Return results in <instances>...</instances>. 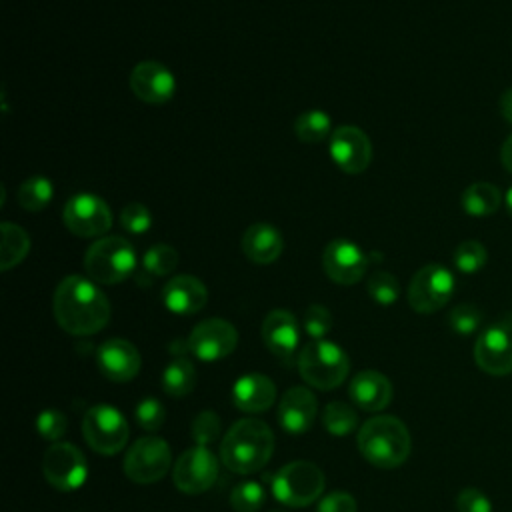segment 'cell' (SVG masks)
<instances>
[{
	"instance_id": "6da1fadb",
	"label": "cell",
	"mask_w": 512,
	"mask_h": 512,
	"mask_svg": "<svg viewBox=\"0 0 512 512\" xmlns=\"http://www.w3.org/2000/svg\"><path fill=\"white\" fill-rule=\"evenodd\" d=\"M52 310L58 326L72 336L100 332L112 314L110 300L98 284L86 276L70 274L54 290Z\"/></svg>"
},
{
	"instance_id": "7a4b0ae2",
	"label": "cell",
	"mask_w": 512,
	"mask_h": 512,
	"mask_svg": "<svg viewBox=\"0 0 512 512\" xmlns=\"http://www.w3.org/2000/svg\"><path fill=\"white\" fill-rule=\"evenodd\" d=\"M274 452V434L260 418L234 422L220 442V462L236 474L262 470Z\"/></svg>"
},
{
	"instance_id": "3957f363",
	"label": "cell",
	"mask_w": 512,
	"mask_h": 512,
	"mask_svg": "<svg viewBox=\"0 0 512 512\" xmlns=\"http://www.w3.org/2000/svg\"><path fill=\"white\" fill-rule=\"evenodd\" d=\"M364 460L376 468H398L406 462L412 448V438L406 424L390 414L368 418L356 438Z\"/></svg>"
},
{
	"instance_id": "277c9868",
	"label": "cell",
	"mask_w": 512,
	"mask_h": 512,
	"mask_svg": "<svg viewBox=\"0 0 512 512\" xmlns=\"http://www.w3.org/2000/svg\"><path fill=\"white\" fill-rule=\"evenodd\" d=\"M300 378L316 390L338 388L350 372V358L342 346L330 340H310L296 358Z\"/></svg>"
},
{
	"instance_id": "5b68a950",
	"label": "cell",
	"mask_w": 512,
	"mask_h": 512,
	"mask_svg": "<svg viewBox=\"0 0 512 512\" xmlns=\"http://www.w3.org/2000/svg\"><path fill=\"white\" fill-rule=\"evenodd\" d=\"M136 250L122 236H102L84 254V270L96 284H120L136 270Z\"/></svg>"
},
{
	"instance_id": "8992f818",
	"label": "cell",
	"mask_w": 512,
	"mask_h": 512,
	"mask_svg": "<svg viewBox=\"0 0 512 512\" xmlns=\"http://www.w3.org/2000/svg\"><path fill=\"white\" fill-rule=\"evenodd\" d=\"M324 484V472L314 462L294 460L274 474L272 494L284 506L302 508L320 500Z\"/></svg>"
},
{
	"instance_id": "52a82bcc",
	"label": "cell",
	"mask_w": 512,
	"mask_h": 512,
	"mask_svg": "<svg viewBox=\"0 0 512 512\" xmlns=\"http://www.w3.org/2000/svg\"><path fill=\"white\" fill-rule=\"evenodd\" d=\"M82 434L86 444L94 452L102 456H112L126 446L130 426L118 408L108 404H96L84 414Z\"/></svg>"
},
{
	"instance_id": "ba28073f",
	"label": "cell",
	"mask_w": 512,
	"mask_h": 512,
	"mask_svg": "<svg viewBox=\"0 0 512 512\" xmlns=\"http://www.w3.org/2000/svg\"><path fill=\"white\" fill-rule=\"evenodd\" d=\"M172 466V452L164 438L148 434L138 438L124 456V474L136 484L162 480Z\"/></svg>"
},
{
	"instance_id": "9c48e42d",
	"label": "cell",
	"mask_w": 512,
	"mask_h": 512,
	"mask_svg": "<svg viewBox=\"0 0 512 512\" xmlns=\"http://www.w3.org/2000/svg\"><path fill=\"white\" fill-rule=\"evenodd\" d=\"M456 288L454 274L442 264L422 266L408 284V304L418 314L438 312L448 304Z\"/></svg>"
},
{
	"instance_id": "30bf717a",
	"label": "cell",
	"mask_w": 512,
	"mask_h": 512,
	"mask_svg": "<svg viewBox=\"0 0 512 512\" xmlns=\"http://www.w3.org/2000/svg\"><path fill=\"white\" fill-rule=\"evenodd\" d=\"M62 222L74 236L102 238L112 226V210L104 198L92 192H80L66 200Z\"/></svg>"
},
{
	"instance_id": "8fae6325",
	"label": "cell",
	"mask_w": 512,
	"mask_h": 512,
	"mask_svg": "<svg viewBox=\"0 0 512 512\" xmlns=\"http://www.w3.org/2000/svg\"><path fill=\"white\" fill-rule=\"evenodd\" d=\"M478 368L492 376L512 374V316L506 314L486 326L474 344Z\"/></svg>"
},
{
	"instance_id": "7c38bea8",
	"label": "cell",
	"mask_w": 512,
	"mask_h": 512,
	"mask_svg": "<svg viewBox=\"0 0 512 512\" xmlns=\"http://www.w3.org/2000/svg\"><path fill=\"white\" fill-rule=\"evenodd\" d=\"M220 464V458L208 446L186 448L172 468L174 486L184 494H202L214 486Z\"/></svg>"
},
{
	"instance_id": "4fadbf2b",
	"label": "cell",
	"mask_w": 512,
	"mask_h": 512,
	"mask_svg": "<svg viewBox=\"0 0 512 512\" xmlns=\"http://www.w3.org/2000/svg\"><path fill=\"white\" fill-rule=\"evenodd\" d=\"M42 474L46 482L62 492H72L86 482V456L72 442H54L42 458Z\"/></svg>"
},
{
	"instance_id": "5bb4252c",
	"label": "cell",
	"mask_w": 512,
	"mask_h": 512,
	"mask_svg": "<svg viewBox=\"0 0 512 512\" xmlns=\"http://www.w3.org/2000/svg\"><path fill=\"white\" fill-rule=\"evenodd\" d=\"M238 330L224 318H206L188 334V350L202 362H216L234 352Z\"/></svg>"
},
{
	"instance_id": "9a60e30c",
	"label": "cell",
	"mask_w": 512,
	"mask_h": 512,
	"mask_svg": "<svg viewBox=\"0 0 512 512\" xmlns=\"http://www.w3.org/2000/svg\"><path fill=\"white\" fill-rule=\"evenodd\" d=\"M370 266V256L352 240L336 238L322 252V268L326 276L342 286L356 284L364 278Z\"/></svg>"
},
{
	"instance_id": "2e32d148",
	"label": "cell",
	"mask_w": 512,
	"mask_h": 512,
	"mask_svg": "<svg viewBox=\"0 0 512 512\" xmlns=\"http://www.w3.org/2000/svg\"><path fill=\"white\" fill-rule=\"evenodd\" d=\"M332 162L346 174H362L372 162V142L358 126H338L328 142Z\"/></svg>"
},
{
	"instance_id": "e0dca14e",
	"label": "cell",
	"mask_w": 512,
	"mask_h": 512,
	"mask_svg": "<svg viewBox=\"0 0 512 512\" xmlns=\"http://www.w3.org/2000/svg\"><path fill=\"white\" fill-rule=\"evenodd\" d=\"M262 340L270 354L282 364H292L300 352V326L292 312L276 308L270 310L262 322Z\"/></svg>"
},
{
	"instance_id": "ac0fdd59",
	"label": "cell",
	"mask_w": 512,
	"mask_h": 512,
	"mask_svg": "<svg viewBox=\"0 0 512 512\" xmlns=\"http://www.w3.org/2000/svg\"><path fill=\"white\" fill-rule=\"evenodd\" d=\"M128 84L138 100L154 106L168 102L176 92L174 74L156 60L138 62L130 72Z\"/></svg>"
},
{
	"instance_id": "d6986e66",
	"label": "cell",
	"mask_w": 512,
	"mask_h": 512,
	"mask_svg": "<svg viewBox=\"0 0 512 512\" xmlns=\"http://www.w3.org/2000/svg\"><path fill=\"white\" fill-rule=\"evenodd\" d=\"M96 366L104 378L122 384L136 378L142 366V356L132 342L124 338H108L96 350Z\"/></svg>"
},
{
	"instance_id": "ffe728a7",
	"label": "cell",
	"mask_w": 512,
	"mask_h": 512,
	"mask_svg": "<svg viewBox=\"0 0 512 512\" xmlns=\"http://www.w3.org/2000/svg\"><path fill=\"white\" fill-rule=\"evenodd\" d=\"M318 414L316 396L306 386H292L278 404V424L288 434H304L312 428Z\"/></svg>"
},
{
	"instance_id": "44dd1931",
	"label": "cell",
	"mask_w": 512,
	"mask_h": 512,
	"mask_svg": "<svg viewBox=\"0 0 512 512\" xmlns=\"http://www.w3.org/2000/svg\"><path fill=\"white\" fill-rule=\"evenodd\" d=\"M162 304L166 310L178 316H190L200 312L208 302V288L204 282L190 274H178L162 286Z\"/></svg>"
},
{
	"instance_id": "7402d4cb",
	"label": "cell",
	"mask_w": 512,
	"mask_h": 512,
	"mask_svg": "<svg viewBox=\"0 0 512 512\" xmlns=\"http://www.w3.org/2000/svg\"><path fill=\"white\" fill-rule=\"evenodd\" d=\"M392 382L378 370H360L352 376L348 396L352 404L366 412H380L392 400Z\"/></svg>"
},
{
	"instance_id": "603a6c76",
	"label": "cell",
	"mask_w": 512,
	"mask_h": 512,
	"mask_svg": "<svg viewBox=\"0 0 512 512\" xmlns=\"http://www.w3.org/2000/svg\"><path fill=\"white\" fill-rule=\"evenodd\" d=\"M240 248L250 262L266 266L280 258L284 250V238L276 226L266 222H256L244 230Z\"/></svg>"
},
{
	"instance_id": "cb8c5ba5",
	"label": "cell",
	"mask_w": 512,
	"mask_h": 512,
	"mask_svg": "<svg viewBox=\"0 0 512 512\" xmlns=\"http://www.w3.org/2000/svg\"><path fill=\"white\" fill-rule=\"evenodd\" d=\"M276 400L274 382L258 372L240 376L232 386V402L238 410L248 414H260Z\"/></svg>"
},
{
	"instance_id": "d4e9b609",
	"label": "cell",
	"mask_w": 512,
	"mask_h": 512,
	"mask_svg": "<svg viewBox=\"0 0 512 512\" xmlns=\"http://www.w3.org/2000/svg\"><path fill=\"white\" fill-rule=\"evenodd\" d=\"M462 210L474 218L492 216L502 204V192L492 182H474L460 196Z\"/></svg>"
},
{
	"instance_id": "484cf974",
	"label": "cell",
	"mask_w": 512,
	"mask_h": 512,
	"mask_svg": "<svg viewBox=\"0 0 512 512\" xmlns=\"http://www.w3.org/2000/svg\"><path fill=\"white\" fill-rule=\"evenodd\" d=\"M2 244H0V270L8 272L10 268L18 266L28 250H30V236L28 232L12 222H2Z\"/></svg>"
},
{
	"instance_id": "4316f807",
	"label": "cell",
	"mask_w": 512,
	"mask_h": 512,
	"mask_svg": "<svg viewBox=\"0 0 512 512\" xmlns=\"http://www.w3.org/2000/svg\"><path fill=\"white\" fill-rule=\"evenodd\" d=\"M196 378L194 364L188 358L178 356L170 360L162 372V390L172 398L186 396L194 390Z\"/></svg>"
},
{
	"instance_id": "83f0119b",
	"label": "cell",
	"mask_w": 512,
	"mask_h": 512,
	"mask_svg": "<svg viewBox=\"0 0 512 512\" xmlns=\"http://www.w3.org/2000/svg\"><path fill=\"white\" fill-rule=\"evenodd\" d=\"M54 196V186L50 178L44 176H30L26 178L16 192L18 204L28 212H40L44 210Z\"/></svg>"
},
{
	"instance_id": "f1b7e54d",
	"label": "cell",
	"mask_w": 512,
	"mask_h": 512,
	"mask_svg": "<svg viewBox=\"0 0 512 512\" xmlns=\"http://www.w3.org/2000/svg\"><path fill=\"white\" fill-rule=\"evenodd\" d=\"M322 424L332 436H348L358 426V414L352 404L344 400H332L322 410Z\"/></svg>"
},
{
	"instance_id": "f546056e",
	"label": "cell",
	"mask_w": 512,
	"mask_h": 512,
	"mask_svg": "<svg viewBox=\"0 0 512 512\" xmlns=\"http://www.w3.org/2000/svg\"><path fill=\"white\" fill-rule=\"evenodd\" d=\"M296 138L304 144H318L332 136V122L324 110H308L294 122Z\"/></svg>"
},
{
	"instance_id": "4dcf8cb0",
	"label": "cell",
	"mask_w": 512,
	"mask_h": 512,
	"mask_svg": "<svg viewBox=\"0 0 512 512\" xmlns=\"http://www.w3.org/2000/svg\"><path fill=\"white\" fill-rule=\"evenodd\" d=\"M142 272L146 278L168 276L178 266V252L170 244H152L142 256Z\"/></svg>"
},
{
	"instance_id": "1f68e13d",
	"label": "cell",
	"mask_w": 512,
	"mask_h": 512,
	"mask_svg": "<svg viewBox=\"0 0 512 512\" xmlns=\"http://www.w3.org/2000/svg\"><path fill=\"white\" fill-rule=\"evenodd\" d=\"M486 260H488V252L484 244L478 240L460 242L452 254V262L456 270H460L462 274H476L486 266Z\"/></svg>"
},
{
	"instance_id": "d6a6232c",
	"label": "cell",
	"mask_w": 512,
	"mask_h": 512,
	"mask_svg": "<svg viewBox=\"0 0 512 512\" xmlns=\"http://www.w3.org/2000/svg\"><path fill=\"white\" fill-rule=\"evenodd\" d=\"M266 502V490L260 482H240L230 494V506L234 512H258Z\"/></svg>"
},
{
	"instance_id": "836d02e7",
	"label": "cell",
	"mask_w": 512,
	"mask_h": 512,
	"mask_svg": "<svg viewBox=\"0 0 512 512\" xmlns=\"http://www.w3.org/2000/svg\"><path fill=\"white\" fill-rule=\"evenodd\" d=\"M366 292L376 304L392 306L400 296V284L394 274L380 270L370 274V278L366 280Z\"/></svg>"
},
{
	"instance_id": "e575fe53",
	"label": "cell",
	"mask_w": 512,
	"mask_h": 512,
	"mask_svg": "<svg viewBox=\"0 0 512 512\" xmlns=\"http://www.w3.org/2000/svg\"><path fill=\"white\" fill-rule=\"evenodd\" d=\"M482 320H484L482 310L470 302H462V304L454 306L448 314V326L452 328V332H456L460 336L474 334L482 326Z\"/></svg>"
},
{
	"instance_id": "d590c367",
	"label": "cell",
	"mask_w": 512,
	"mask_h": 512,
	"mask_svg": "<svg viewBox=\"0 0 512 512\" xmlns=\"http://www.w3.org/2000/svg\"><path fill=\"white\" fill-rule=\"evenodd\" d=\"M222 432V422L214 410H202L194 416L190 424V436L198 446H210L218 440Z\"/></svg>"
},
{
	"instance_id": "8d00e7d4",
	"label": "cell",
	"mask_w": 512,
	"mask_h": 512,
	"mask_svg": "<svg viewBox=\"0 0 512 512\" xmlns=\"http://www.w3.org/2000/svg\"><path fill=\"white\" fill-rule=\"evenodd\" d=\"M134 416H136V422L142 430L146 432H156L164 426V420H166V408L164 404L154 398V396H146L142 398L136 408H134Z\"/></svg>"
},
{
	"instance_id": "74e56055",
	"label": "cell",
	"mask_w": 512,
	"mask_h": 512,
	"mask_svg": "<svg viewBox=\"0 0 512 512\" xmlns=\"http://www.w3.org/2000/svg\"><path fill=\"white\" fill-rule=\"evenodd\" d=\"M302 326L312 340H324L326 334L332 330V314L322 304H310L304 310Z\"/></svg>"
},
{
	"instance_id": "f35d334b",
	"label": "cell",
	"mask_w": 512,
	"mask_h": 512,
	"mask_svg": "<svg viewBox=\"0 0 512 512\" xmlns=\"http://www.w3.org/2000/svg\"><path fill=\"white\" fill-rule=\"evenodd\" d=\"M120 224L130 234H144L152 228V214L140 202H130L120 212Z\"/></svg>"
},
{
	"instance_id": "ab89813d",
	"label": "cell",
	"mask_w": 512,
	"mask_h": 512,
	"mask_svg": "<svg viewBox=\"0 0 512 512\" xmlns=\"http://www.w3.org/2000/svg\"><path fill=\"white\" fill-rule=\"evenodd\" d=\"M66 428H68V420L60 410L46 408L36 416V430L44 440L60 442Z\"/></svg>"
},
{
	"instance_id": "60d3db41",
	"label": "cell",
	"mask_w": 512,
	"mask_h": 512,
	"mask_svg": "<svg viewBox=\"0 0 512 512\" xmlns=\"http://www.w3.org/2000/svg\"><path fill=\"white\" fill-rule=\"evenodd\" d=\"M456 510L458 512H492V502L478 488H464L456 496Z\"/></svg>"
},
{
	"instance_id": "b9f144b4",
	"label": "cell",
	"mask_w": 512,
	"mask_h": 512,
	"mask_svg": "<svg viewBox=\"0 0 512 512\" xmlns=\"http://www.w3.org/2000/svg\"><path fill=\"white\" fill-rule=\"evenodd\" d=\"M316 512H356V500L350 492L336 490L318 500Z\"/></svg>"
},
{
	"instance_id": "7bdbcfd3",
	"label": "cell",
	"mask_w": 512,
	"mask_h": 512,
	"mask_svg": "<svg viewBox=\"0 0 512 512\" xmlns=\"http://www.w3.org/2000/svg\"><path fill=\"white\" fill-rule=\"evenodd\" d=\"M498 108H500V116L512 124V88L504 90L502 96H500V102H498Z\"/></svg>"
},
{
	"instance_id": "ee69618b",
	"label": "cell",
	"mask_w": 512,
	"mask_h": 512,
	"mask_svg": "<svg viewBox=\"0 0 512 512\" xmlns=\"http://www.w3.org/2000/svg\"><path fill=\"white\" fill-rule=\"evenodd\" d=\"M500 162H502V166L512 174V134L502 142V148H500Z\"/></svg>"
},
{
	"instance_id": "f6af8a7d",
	"label": "cell",
	"mask_w": 512,
	"mask_h": 512,
	"mask_svg": "<svg viewBox=\"0 0 512 512\" xmlns=\"http://www.w3.org/2000/svg\"><path fill=\"white\" fill-rule=\"evenodd\" d=\"M504 202H506V208H508V214L512 216V186L508 188L506 196H504Z\"/></svg>"
},
{
	"instance_id": "bcb514c9",
	"label": "cell",
	"mask_w": 512,
	"mask_h": 512,
	"mask_svg": "<svg viewBox=\"0 0 512 512\" xmlns=\"http://www.w3.org/2000/svg\"><path fill=\"white\" fill-rule=\"evenodd\" d=\"M270 512H288V510H280V508H278V510H270Z\"/></svg>"
}]
</instances>
